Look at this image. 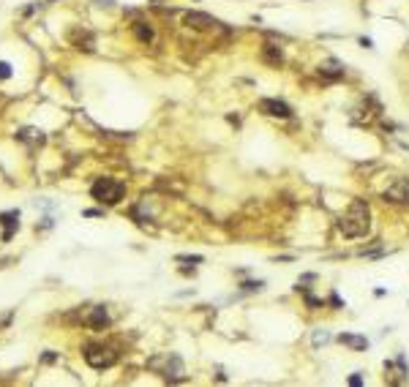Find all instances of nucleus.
Wrapping results in <instances>:
<instances>
[{
  "mask_svg": "<svg viewBox=\"0 0 409 387\" xmlns=\"http://www.w3.org/2000/svg\"><path fill=\"white\" fill-rule=\"evenodd\" d=\"M259 112L270 115V118H292V106L286 101H278V98H262L259 101Z\"/></svg>",
  "mask_w": 409,
  "mask_h": 387,
  "instance_id": "20e7f679",
  "label": "nucleus"
},
{
  "mask_svg": "<svg viewBox=\"0 0 409 387\" xmlns=\"http://www.w3.org/2000/svg\"><path fill=\"white\" fill-rule=\"evenodd\" d=\"M85 360H88V365H93V368H109V365H115L117 355L112 346L106 344H88L85 346Z\"/></svg>",
  "mask_w": 409,
  "mask_h": 387,
  "instance_id": "7ed1b4c3",
  "label": "nucleus"
},
{
  "mask_svg": "<svg viewBox=\"0 0 409 387\" xmlns=\"http://www.w3.org/2000/svg\"><path fill=\"white\" fill-rule=\"evenodd\" d=\"M180 262H202V257H177Z\"/></svg>",
  "mask_w": 409,
  "mask_h": 387,
  "instance_id": "ddd939ff",
  "label": "nucleus"
},
{
  "mask_svg": "<svg viewBox=\"0 0 409 387\" xmlns=\"http://www.w3.org/2000/svg\"><path fill=\"white\" fill-rule=\"evenodd\" d=\"M88 324H90V327H96V330H104L106 324H109V317H106L104 305H96L93 314H90V319H88Z\"/></svg>",
  "mask_w": 409,
  "mask_h": 387,
  "instance_id": "6e6552de",
  "label": "nucleus"
},
{
  "mask_svg": "<svg viewBox=\"0 0 409 387\" xmlns=\"http://www.w3.org/2000/svg\"><path fill=\"white\" fill-rule=\"evenodd\" d=\"M339 341L344 346H349V349H355V352H366L368 349V341L363 338V335H352V333H341Z\"/></svg>",
  "mask_w": 409,
  "mask_h": 387,
  "instance_id": "0eeeda50",
  "label": "nucleus"
},
{
  "mask_svg": "<svg viewBox=\"0 0 409 387\" xmlns=\"http://www.w3.org/2000/svg\"><path fill=\"white\" fill-rule=\"evenodd\" d=\"M90 194H93V199H99L101 205H117V202L126 196V186L112 180V177H101V180L93 183Z\"/></svg>",
  "mask_w": 409,
  "mask_h": 387,
  "instance_id": "f03ea898",
  "label": "nucleus"
},
{
  "mask_svg": "<svg viewBox=\"0 0 409 387\" xmlns=\"http://www.w3.org/2000/svg\"><path fill=\"white\" fill-rule=\"evenodd\" d=\"M349 385H355V387H360V385H363V379H360V376H357V374H355V376H349Z\"/></svg>",
  "mask_w": 409,
  "mask_h": 387,
  "instance_id": "4468645a",
  "label": "nucleus"
},
{
  "mask_svg": "<svg viewBox=\"0 0 409 387\" xmlns=\"http://www.w3.org/2000/svg\"><path fill=\"white\" fill-rule=\"evenodd\" d=\"M186 25H188V28H199V30H207V28H216V25H221V22H218V19H213L210 14L188 11V14H186Z\"/></svg>",
  "mask_w": 409,
  "mask_h": 387,
  "instance_id": "39448f33",
  "label": "nucleus"
},
{
  "mask_svg": "<svg viewBox=\"0 0 409 387\" xmlns=\"http://www.w3.org/2000/svg\"><path fill=\"white\" fill-rule=\"evenodd\" d=\"M8 76H11V65L0 60V79H8Z\"/></svg>",
  "mask_w": 409,
  "mask_h": 387,
  "instance_id": "f8f14e48",
  "label": "nucleus"
},
{
  "mask_svg": "<svg viewBox=\"0 0 409 387\" xmlns=\"http://www.w3.org/2000/svg\"><path fill=\"white\" fill-rule=\"evenodd\" d=\"M134 33H136V38H139L142 44L153 41V28L147 22H134Z\"/></svg>",
  "mask_w": 409,
  "mask_h": 387,
  "instance_id": "9d476101",
  "label": "nucleus"
},
{
  "mask_svg": "<svg viewBox=\"0 0 409 387\" xmlns=\"http://www.w3.org/2000/svg\"><path fill=\"white\" fill-rule=\"evenodd\" d=\"M55 360H58V355H52V352L44 355V363H55Z\"/></svg>",
  "mask_w": 409,
  "mask_h": 387,
  "instance_id": "2eb2a0df",
  "label": "nucleus"
},
{
  "mask_svg": "<svg viewBox=\"0 0 409 387\" xmlns=\"http://www.w3.org/2000/svg\"><path fill=\"white\" fill-rule=\"evenodd\" d=\"M0 224H3V240H11V235L19 229V210L0 213Z\"/></svg>",
  "mask_w": 409,
  "mask_h": 387,
  "instance_id": "423d86ee",
  "label": "nucleus"
},
{
  "mask_svg": "<svg viewBox=\"0 0 409 387\" xmlns=\"http://www.w3.org/2000/svg\"><path fill=\"white\" fill-rule=\"evenodd\" d=\"M262 287H265L262 281H245V284H243V289H245V292H254V289H257V292H259V289H262Z\"/></svg>",
  "mask_w": 409,
  "mask_h": 387,
  "instance_id": "9b49d317",
  "label": "nucleus"
},
{
  "mask_svg": "<svg viewBox=\"0 0 409 387\" xmlns=\"http://www.w3.org/2000/svg\"><path fill=\"white\" fill-rule=\"evenodd\" d=\"M339 229L344 237H363L371 229V210L363 199H355L349 205V210L344 213V218L339 221Z\"/></svg>",
  "mask_w": 409,
  "mask_h": 387,
  "instance_id": "f257e3e1",
  "label": "nucleus"
},
{
  "mask_svg": "<svg viewBox=\"0 0 409 387\" xmlns=\"http://www.w3.org/2000/svg\"><path fill=\"white\" fill-rule=\"evenodd\" d=\"M262 58L268 60L270 65H278L281 60H284V52H281L275 44H265V47H262Z\"/></svg>",
  "mask_w": 409,
  "mask_h": 387,
  "instance_id": "1a4fd4ad",
  "label": "nucleus"
}]
</instances>
